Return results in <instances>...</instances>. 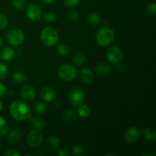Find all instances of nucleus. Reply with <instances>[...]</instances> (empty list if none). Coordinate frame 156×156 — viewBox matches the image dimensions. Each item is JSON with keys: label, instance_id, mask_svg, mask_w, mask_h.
Instances as JSON below:
<instances>
[{"label": "nucleus", "instance_id": "f257e3e1", "mask_svg": "<svg viewBox=\"0 0 156 156\" xmlns=\"http://www.w3.org/2000/svg\"><path fill=\"white\" fill-rule=\"evenodd\" d=\"M9 112L14 119L17 120H25L30 116L31 110L27 103L22 101H15L9 108Z\"/></svg>", "mask_w": 156, "mask_h": 156}, {"label": "nucleus", "instance_id": "f03ea898", "mask_svg": "<svg viewBox=\"0 0 156 156\" xmlns=\"http://www.w3.org/2000/svg\"><path fill=\"white\" fill-rule=\"evenodd\" d=\"M41 41L46 47H53L59 42V34L56 29L53 27H47L41 31Z\"/></svg>", "mask_w": 156, "mask_h": 156}, {"label": "nucleus", "instance_id": "7ed1b4c3", "mask_svg": "<svg viewBox=\"0 0 156 156\" xmlns=\"http://www.w3.org/2000/svg\"><path fill=\"white\" fill-rule=\"evenodd\" d=\"M115 39V33L111 28L102 27L98 30L96 34V41L101 47H108Z\"/></svg>", "mask_w": 156, "mask_h": 156}, {"label": "nucleus", "instance_id": "20e7f679", "mask_svg": "<svg viewBox=\"0 0 156 156\" xmlns=\"http://www.w3.org/2000/svg\"><path fill=\"white\" fill-rule=\"evenodd\" d=\"M57 74L61 79L69 82L76 79L77 70L74 66L70 64H62L58 68Z\"/></svg>", "mask_w": 156, "mask_h": 156}, {"label": "nucleus", "instance_id": "39448f33", "mask_svg": "<svg viewBox=\"0 0 156 156\" xmlns=\"http://www.w3.org/2000/svg\"><path fill=\"white\" fill-rule=\"evenodd\" d=\"M25 37L24 32L18 28H14L9 31L6 40L8 44L12 47H18L24 42Z\"/></svg>", "mask_w": 156, "mask_h": 156}, {"label": "nucleus", "instance_id": "423d86ee", "mask_svg": "<svg viewBox=\"0 0 156 156\" xmlns=\"http://www.w3.org/2000/svg\"><path fill=\"white\" fill-rule=\"evenodd\" d=\"M85 100V92L81 88H74L69 91L68 95V101L70 105L78 107L82 105Z\"/></svg>", "mask_w": 156, "mask_h": 156}, {"label": "nucleus", "instance_id": "0eeeda50", "mask_svg": "<svg viewBox=\"0 0 156 156\" xmlns=\"http://www.w3.org/2000/svg\"><path fill=\"white\" fill-rule=\"evenodd\" d=\"M25 14L27 18L32 21H37L42 18V10L41 7L34 3H30L27 5Z\"/></svg>", "mask_w": 156, "mask_h": 156}, {"label": "nucleus", "instance_id": "6e6552de", "mask_svg": "<svg viewBox=\"0 0 156 156\" xmlns=\"http://www.w3.org/2000/svg\"><path fill=\"white\" fill-rule=\"evenodd\" d=\"M106 58L111 63H118L123 58V52L120 47L117 46L110 47L106 53Z\"/></svg>", "mask_w": 156, "mask_h": 156}, {"label": "nucleus", "instance_id": "1a4fd4ad", "mask_svg": "<svg viewBox=\"0 0 156 156\" xmlns=\"http://www.w3.org/2000/svg\"><path fill=\"white\" fill-rule=\"evenodd\" d=\"M43 135L37 130H31L27 133L26 141L27 144L33 148H37L42 144Z\"/></svg>", "mask_w": 156, "mask_h": 156}, {"label": "nucleus", "instance_id": "9d476101", "mask_svg": "<svg viewBox=\"0 0 156 156\" xmlns=\"http://www.w3.org/2000/svg\"><path fill=\"white\" fill-rule=\"evenodd\" d=\"M140 137V131L136 126H130L126 129L124 138L126 143H133L138 141Z\"/></svg>", "mask_w": 156, "mask_h": 156}, {"label": "nucleus", "instance_id": "9b49d317", "mask_svg": "<svg viewBox=\"0 0 156 156\" xmlns=\"http://www.w3.org/2000/svg\"><path fill=\"white\" fill-rule=\"evenodd\" d=\"M41 97L47 102H52L56 97V93L54 88L50 86H44L41 90Z\"/></svg>", "mask_w": 156, "mask_h": 156}, {"label": "nucleus", "instance_id": "f8f14e48", "mask_svg": "<svg viewBox=\"0 0 156 156\" xmlns=\"http://www.w3.org/2000/svg\"><path fill=\"white\" fill-rule=\"evenodd\" d=\"M21 97L24 101H33L36 97V91L31 85H26L21 88Z\"/></svg>", "mask_w": 156, "mask_h": 156}, {"label": "nucleus", "instance_id": "ddd939ff", "mask_svg": "<svg viewBox=\"0 0 156 156\" xmlns=\"http://www.w3.org/2000/svg\"><path fill=\"white\" fill-rule=\"evenodd\" d=\"M79 77L83 82L86 84H91L94 80V74L89 68H82L79 72Z\"/></svg>", "mask_w": 156, "mask_h": 156}, {"label": "nucleus", "instance_id": "4468645a", "mask_svg": "<svg viewBox=\"0 0 156 156\" xmlns=\"http://www.w3.org/2000/svg\"><path fill=\"white\" fill-rule=\"evenodd\" d=\"M22 131L20 129H14L9 132L8 134L7 140L11 144H15V143H18L22 138Z\"/></svg>", "mask_w": 156, "mask_h": 156}, {"label": "nucleus", "instance_id": "2eb2a0df", "mask_svg": "<svg viewBox=\"0 0 156 156\" xmlns=\"http://www.w3.org/2000/svg\"><path fill=\"white\" fill-rule=\"evenodd\" d=\"M15 52L12 47H5L0 51V59L3 61H9L14 58Z\"/></svg>", "mask_w": 156, "mask_h": 156}, {"label": "nucleus", "instance_id": "dca6fc26", "mask_svg": "<svg viewBox=\"0 0 156 156\" xmlns=\"http://www.w3.org/2000/svg\"><path fill=\"white\" fill-rule=\"evenodd\" d=\"M96 73L100 76H106L111 72V66L108 62H99L95 67Z\"/></svg>", "mask_w": 156, "mask_h": 156}, {"label": "nucleus", "instance_id": "f3484780", "mask_svg": "<svg viewBox=\"0 0 156 156\" xmlns=\"http://www.w3.org/2000/svg\"><path fill=\"white\" fill-rule=\"evenodd\" d=\"M47 146L50 149H57L60 146V140L56 136H50L46 142Z\"/></svg>", "mask_w": 156, "mask_h": 156}, {"label": "nucleus", "instance_id": "a211bd4d", "mask_svg": "<svg viewBox=\"0 0 156 156\" xmlns=\"http://www.w3.org/2000/svg\"><path fill=\"white\" fill-rule=\"evenodd\" d=\"M77 114L82 118H87L91 114V109L86 105H80L78 106Z\"/></svg>", "mask_w": 156, "mask_h": 156}, {"label": "nucleus", "instance_id": "6ab92c4d", "mask_svg": "<svg viewBox=\"0 0 156 156\" xmlns=\"http://www.w3.org/2000/svg\"><path fill=\"white\" fill-rule=\"evenodd\" d=\"M76 112L73 108H68V109H66L63 112V114H62V119L65 121L69 122V123H71V122L74 121V120L76 119Z\"/></svg>", "mask_w": 156, "mask_h": 156}, {"label": "nucleus", "instance_id": "aec40b11", "mask_svg": "<svg viewBox=\"0 0 156 156\" xmlns=\"http://www.w3.org/2000/svg\"><path fill=\"white\" fill-rule=\"evenodd\" d=\"M56 52L61 56H68L70 54V47L67 44H59L56 47Z\"/></svg>", "mask_w": 156, "mask_h": 156}, {"label": "nucleus", "instance_id": "412c9836", "mask_svg": "<svg viewBox=\"0 0 156 156\" xmlns=\"http://www.w3.org/2000/svg\"><path fill=\"white\" fill-rule=\"evenodd\" d=\"M85 59H86V57H85V54L82 53H78L73 56L72 61L76 66H81L85 63Z\"/></svg>", "mask_w": 156, "mask_h": 156}, {"label": "nucleus", "instance_id": "4be33fe9", "mask_svg": "<svg viewBox=\"0 0 156 156\" xmlns=\"http://www.w3.org/2000/svg\"><path fill=\"white\" fill-rule=\"evenodd\" d=\"M143 136L148 141H154L156 139V132L155 129L152 127H147L143 130Z\"/></svg>", "mask_w": 156, "mask_h": 156}, {"label": "nucleus", "instance_id": "5701e85b", "mask_svg": "<svg viewBox=\"0 0 156 156\" xmlns=\"http://www.w3.org/2000/svg\"><path fill=\"white\" fill-rule=\"evenodd\" d=\"M87 20L91 25L97 26L100 24L101 18L98 14L95 13V12H91L87 16Z\"/></svg>", "mask_w": 156, "mask_h": 156}, {"label": "nucleus", "instance_id": "b1692460", "mask_svg": "<svg viewBox=\"0 0 156 156\" xmlns=\"http://www.w3.org/2000/svg\"><path fill=\"white\" fill-rule=\"evenodd\" d=\"M12 80L17 84H22L26 81V76L22 72H15L12 75Z\"/></svg>", "mask_w": 156, "mask_h": 156}, {"label": "nucleus", "instance_id": "393cba45", "mask_svg": "<svg viewBox=\"0 0 156 156\" xmlns=\"http://www.w3.org/2000/svg\"><path fill=\"white\" fill-rule=\"evenodd\" d=\"M43 17V20L44 21V22L49 23V24H51V23H54L55 21L57 20V15L55 12H47L46 14H44Z\"/></svg>", "mask_w": 156, "mask_h": 156}, {"label": "nucleus", "instance_id": "a878e982", "mask_svg": "<svg viewBox=\"0 0 156 156\" xmlns=\"http://www.w3.org/2000/svg\"><path fill=\"white\" fill-rule=\"evenodd\" d=\"M33 126L36 128L37 129H44L46 126V123L43 119L41 118H33L31 120Z\"/></svg>", "mask_w": 156, "mask_h": 156}, {"label": "nucleus", "instance_id": "bb28decb", "mask_svg": "<svg viewBox=\"0 0 156 156\" xmlns=\"http://www.w3.org/2000/svg\"><path fill=\"white\" fill-rule=\"evenodd\" d=\"M9 129V125H8L7 121L0 116V136H4Z\"/></svg>", "mask_w": 156, "mask_h": 156}, {"label": "nucleus", "instance_id": "cd10ccee", "mask_svg": "<svg viewBox=\"0 0 156 156\" xmlns=\"http://www.w3.org/2000/svg\"><path fill=\"white\" fill-rule=\"evenodd\" d=\"M34 107V109L37 114H44L47 111V108L46 105L44 103H42V102H37V103L35 104Z\"/></svg>", "mask_w": 156, "mask_h": 156}, {"label": "nucleus", "instance_id": "c85d7f7f", "mask_svg": "<svg viewBox=\"0 0 156 156\" xmlns=\"http://www.w3.org/2000/svg\"><path fill=\"white\" fill-rule=\"evenodd\" d=\"M9 70L7 66L0 62V79H5L9 76Z\"/></svg>", "mask_w": 156, "mask_h": 156}, {"label": "nucleus", "instance_id": "c756f323", "mask_svg": "<svg viewBox=\"0 0 156 156\" xmlns=\"http://www.w3.org/2000/svg\"><path fill=\"white\" fill-rule=\"evenodd\" d=\"M68 17L70 21H72V22H76V21H79V18H80V15H79V13L76 9H73V10H71L69 12Z\"/></svg>", "mask_w": 156, "mask_h": 156}, {"label": "nucleus", "instance_id": "7c9ffc66", "mask_svg": "<svg viewBox=\"0 0 156 156\" xmlns=\"http://www.w3.org/2000/svg\"><path fill=\"white\" fill-rule=\"evenodd\" d=\"M9 24V19L5 15L0 13V30H4Z\"/></svg>", "mask_w": 156, "mask_h": 156}, {"label": "nucleus", "instance_id": "2f4dec72", "mask_svg": "<svg viewBox=\"0 0 156 156\" xmlns=\"http://www.w3.org/2000/svg\"><path fill=\"white\" fill-rule=\"evenodd\" d=\"M12 5L15 9L21 10L25 5V1L24 0H12Z\"/></svg>", "mask_w": 156, "mask_h": 156}, {"label": "nucleus", "instance_id": "473e14b6", "mask_svg": "<svg viewBox=\"0 0 156 156\" xmlns=\"http://www.w3.org/2000/svg\"><path fill=\"white\" fill-rule=\"evenodd\" d=\"M146 11L149 14L152 15V16H155L156 15V3L152 2L149 5H148L146 7Z\"/></svg>", "mask_w": 156, "mask_h": 156}, {"label": "nucleus", "instance_id": "72a5a7b5", "mask_svg": "<svg viewBox=\"0 0 156 156\" xmlns=\"http://www.w3.org/2000/svg\"><path fill=\"white\" fill-rule=\"evenodd\" d=\"M73 153L75 155H82L85 153V149L81 146H75L73 149Z\"/></svg>", "mask_w": 156, "mask_h": 156}, {"label": "nucleus", "instance_id": "f704fd0d", "mask_svg": "<svg viewBox=\"0 0 156 156\" xmlns=\"http://www.w3.org/2000/svg\"><path fill=\"white\" fill-rule=\"evenodd\" d=\"M80 0H63L64 4L68 7L74 8L79 4Z\"/></svg>", "mask_w": 156, "mask_h": 156}, {"label": "nucleus", "instance_id": "c9c22d12", "mask_svg": "<svg viewBox=\"0 0 156 156\" xmlns=\"http://www.w3.org/2000/svg\"><path fill=\"white\" fill-rule=\"evenodd\" d=\"M2 155L5 156H20L21 154L15 149H8L5 152H3Z\"/></svg>", "mask_w": 156, "mask_h": 156}, {"label": "nucleus", "instance_id": "e433bc0d", "mask_svg": "<svg viewBox=\"0 0 156 156\" xmlns=\"http://www.w3.org/2000/svg\"><path fill=\"white\" fill-rule=\"evenodd\" d=\"M69 155V151L67 148L66 147H62L60 148L58 151V155L60 156H68Z\"/></svg>", "mask_w": 156, "mask_h": 156}, {"label": "nucleus", "instance_id": "4c0bfd02", "mask_svg": "<svg viewBox=\"0 0 156 156\" xmlns=\"http://www.w3.org/2000/svg\"><path fill=\"white\" fill-rule=\"evenodd\" d=\"M6 91H7V89H6L5 85L2 83V82H0V98H2L6 94Z\"/></svg>", "mask_w": 156, "mask_h": 156}, {"label": "nucleus", "instance_id": "58836bf2", "mask_svg": "<svg viewBox=\"0 0 156 156\" xmlns=\"http://www.w3.org/2000/svg\"><path fill=\"white\" fill-rule=\"evenodd\" d=\"M41 2H42L43 3H44V4H50V3H52L53 2H54V0H41Z\"/></svg>", "mask_w": 156, "mask_h": 156}, {"label": "nucleus", "instance_id": "ea45409f", "mask_svg": "<svg viewBox=\"0 0 156 156\" xmlns=\"http://www.w3.org/2000/svg\"><path fill=\"white\" fill-rule=\"evenodd\" d=\"M143 156H146V155H149V156H153L154 154L153 153H151V152H147V153H144L143 154Z\"/></svg>", "mask_w": 156, "mask_h": 156}, {"label": "nucleus", "instance_id": "a19ab883", "mask_svg": "<svg viewBox=\"0 0 156 156\" xmlns=\"http://www.w3.org/2000/svg\"><path fill=\"white\" fill-rule=\"evenodd\" d=\"M2 46H3V41H2V39L1 37H0V49L2 47Z\"/></svg>", "mask_w": 156, "mask_h": 156}, {"label": "nucleus", "instance_id": "79ce46f5", "mask_svg": "<svg viewBox=\"0 0 156 156\" xmlns=\"http://www.w3.org/2000/svg\"><path fill=\"white\" fill-rule=\"evenodd\" d=\"M2 101H0V111H2Z\"/></svg>", "mask_w": 156, "mask_h": 156}, {"label": "nucleus", "instance_id": "37998d69", "mask_svg": "<svg viewBox=\"0 0 156 156\" xmlns=\"http://www.w3.org/2000/svg\"><path fill=\"white\" fill-rule=\"evenodd\" d=\"M106 155L108 156V155H115V154H114V153H108Z\"/></svg>", "mask_w": 156, "mask_h": 156}, {"label": "nucleus", "instance_id": "c03bdc74", "mask_svg": "<svg viewBox=\"0 0 156 156\" xmlns=\"http://www.w3.org/2000/svg\"><path fill=\"white\" fill-rule=\"evenodd\" d=\"M0 149H1V143H0Z\"/></svg>", "mask_w": 156, "mask_h": 156}]
</instances>
